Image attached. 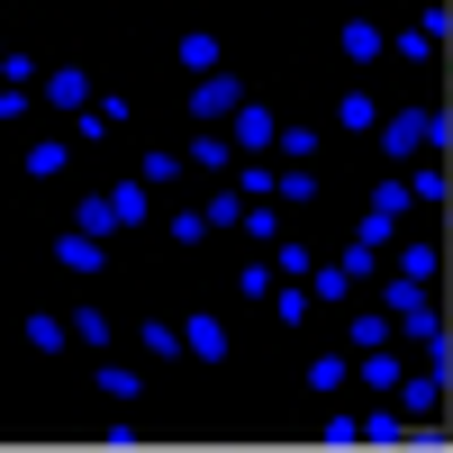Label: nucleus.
<instances>
[{"label":"nucleus","instance_id":"nucleus-32","mask_svg":"<svg viewBox=\"0 0 453 453\" xmlns=\"http://www.w3.org/2000/svg\"><path fill=\"white\" fill-rule=\"evenodd\" d=\"M209 226H245V191H236V181H218V191H209Z\"/></svg>","mask_w":453,"mask_h":453},{"label":"nucleus","instance_id":"nucleus-5","mask_svg":"<svg viewBox=\"0 0 453 453\" xmlns=\"http://www.w3.org/2000/svg\"><path fill=\"white\" fill-rule=\"evenodd\" d=\"M408 372H418V363H408V335H399V345H381V354H354V381H363L372 399H399Z\"/></svg>","mask_w":453,"mask_h":453},{"label":"nucleus","instance_id":"nucleus-17","mask_svg":"<svg viewBox=\"0 0 453 453\" xmlns=\"http://www.w3.org/2000/svg\"><path fill=\"white\" fill-rule=\"evenodd\" d=\"M46 100H55V109H73V119H82V109H100V100H91V73H73V64H64V73H46Z\"/></svg>","mask_w":453,"mask_h":453},{"label":"nucleus","instance_id":"nucleus-19","mask_svg":"<svg viewBox=\"0 0 453 453\" xmlns=\"http://www.w3.org/2000/svg\"><path fill=\"white\" fill-rule=\"evenodd\" d=\"M109 335H119V326H109V309H100V299H82V309H73V345L109 354Z\"/></svg>","mask_w":453,"mask_h":453},{"label":"nucleus","instance_id":"nucleus-35","mask_svg":"<svg viewBox=\"0 0 453 453\" xmlns=\"http://www.w3.org/2000/svg\"><path fill=\"white\" fill-rule=\"evenodd\" d=\"M73 226H91V236H109V226H119V209H109V191H91L82 209H73Z\"/></svg>","mask_w":453,"mask_h":453},{"label":"nucleus","instance_id":"nucleus-18","mask_svg":"<svg viewBox=\"0 0 453 453\" xmlns=\"http://www.w3.org/2000/svg\"><path fill=\"white\" fill-rule=\"evenodd\" d=\"M109 209H119V226H145V218H155V191L127 173V181H109Z\"/></svg>","mask_w":453,"mask_h":453},{"label":"nucleus","instance_id":"nucleus-31","mask_svg":"<svg viewBox=\"0 0 453 453\" xmlns=\"http://www.w3.org/2000/svg\"><path fill=\"white\" fill-rule=\"evenodd\" d=\"M408 191H418V209H435V200H444V164H435V155L408 164Z\"/></svg>","mask_w":453,"mask_h":453},{"label":"nucleus","instance_id":"nucleus-24","mask_svg":"<svg viewBox=\"0 0 453 453\" xmlns=\"http://www.w3.org/2000/svg\"><path fill=\"white\" fill-rule=\"evenodd\" d=\"M335 263H345V273H354V290H381V245H345V254H335Z\"/></svg>","mask_w":453,"mask_h":453},{"label":"nucleus","instance_id":"nucleus-7","mask_svg":"<svg viewBox=\"0 0 453 453\" xmlns=\"http://www.w3.org/2000/svg\"><path fill=\"white\" fill-rule=\"evenodd\" d=\"M381 46H390V27H381V19H345V27H335V55H345L354 73H363V64H381Z\"/></svg>","mask_w":453,"mask_h":453},{"label":"nucleus","instance_id":"nucleus-6","mask_svg":"<svg viewBox=\"0 0 453 453\" xmlns=\"http://www.w3.org/2000/svg\"><path fill=\"white\" fill-rule=\"evenodd\" d=\"M335 127H345V136H381V91L345 82V91H335Z\"/></svg>","mask_w":453,"mask_h":453},{"label":"nucleus","instance_id":"nucleus-30","mask_svg":"<svg viewBox=\"0 0 453 453\" xmlns=\"http://www.w3.org/2000/svg\"><path fill=\"white\" fill-rule=\"evenodd\" d=\"M273 318H281V326H309V281H281V290H273Z\"/></svg>","mask_w":453,"mask_h":453},{"label":"nucleus","instance_id":"nucleus-33","mask_svg":"<svg viewBox=\"0 0 453 453\" xmlns=\"http://www.w3.org/2000/svg\"><path fill=\"white\" fill-rule=\"evenodd\" d=\"M309 299H354V273H345V263H318V273H309Z\"/></svg>","mask_w":453,"mask_h":453},{"label":"nucleus","instance_id":"nucleus-23","mask_svg":"<svg viewBox=\"0 0 453 453\" xmlns=\"http://www.w3.org/2000/svg\"><path fill=\"white\" fill-rule=\"evenodd\" d=\"M435 236H399V281H435Z\"/></svg>","mask_w":453,"mask_h":453},{"label":"nucleus","instance_id":"nucleus-1","mask_svg":"<svg viewBox=\"0 0 453 453\" xmlns=\"http://www.w3.org/2000/svg\"><path fill=\"white\" fill-rule=\"evenodd\" d=\"M245 73H209V82H191V127H236V109H245Z\"/></svg>","mask_w":453,"mask_h":453},{"label":"nucleus","instance_id":"nucleus-37","mask_svg":"<svg viewBox=\"0 0 453 453\" xmlns=\"http://www.w3.org/2000/svg\"><path fill=\"white\" fill-rule=\"evenodd\" d=\"M309 155H318V127L290 119V127H281V164H309Z\"/></svg>","mask_w":453,"mask_h":453},{"label":"nucleus","instance_id":"nucleus-2","mask_svg":"<svg viewBox=\"0 0 453 453\" xmlns=\"http://www.w3.org/2000/svg\"><path fill=\"white\" fill-rule=\"evenodd\" d=\"M281 127H290V119H281L273 100H245L226 136H236V155H245V164H263V155H281Z\"/></svg>","mask_w":453,"mask_h":453},{"label":"nucleus","instance_id":"nucleus-28","mask_svg":"<svg viewBox=\"0 0 453 453\" xmlns=\"http://www.w3.org/2000/svg\"><path fill=\"white\" fill-rule=\"evenodd\" d=\"M236 191H245V200H281V164H245Z\"/></svg>","mask_w":453,"mask_h":453},{"label":"nucleus","instance_id":"nucleus-13","mask_svg":"<svg viewBox=\"0 0 453 453\" xmlns=\"http://www.w3.org/2000/svg\"><path fill=\"white\" fill-rule=\"evenodd\" d=\"M363 209H372V218H399V226H408V218H418V191H408V173H381Z\"/></svg>","mask_w":453,"mask_h":453},{"label":"nucleus","instance_id":"nucleus-16","mask_svg":"<svg viewBox=\"0 0 453 453\" xmlns=\"http://www.w3.org/2000/svg\"><path fill=\"white\" fill-rule=\"evenodd\" d=\"M73 345V318L64 309H27V354H64Z\"/></svg>","mask_w":453,"mask_h":453},{"label":"nucleus","instance_id":"nucleus-3","mask_svg":"<svg viewBox=\"0 0 453 453\" xmlns=\"http://www.w3.org/2000/svg\"><path fill=\"white\" fill-rule=\"evenodd\" d=\"M426 119H435V109H390V119H381V136H372V145L390 155V173L426 164Z\"/></svg>","mask_w":453,"mask_h":453},{"label":"nucleus","instance_id":"nucleus-12","mask_svg":"<svg viewBox=\"0 0 453 453\" xmlns=\"http://www.w3.org/2000/svg\"><path fill=\"white\" fill-rule=\"evenodd\" d=\"M136 345H145V363H191V335H181L173 318H145V326H136Z\"/></svg>","mask_w":453,"mask_h":453},{"label":"nucleus","instance_id":"nucleus-4","mask_svg":"<svg viewBox=\"0 0 453 453\" xmlns=\"http://www.w3.org/2000/svg\"><path fill=\"white\" fill-rule=\"evenodd\" d=\"M55 273L100 281V273H109V236H91V226H64V236H55Z\"/></svg>","mask_w":453,"mask_h":453},{"label":"nucleus","instance_id":"nucleus-39","mask_svg":"<svg viewBox=\"0 0 453 453\" xmlns=\"http://www.w3.org/2000/svg\"><path fill=\"white\" fill-rule=\"evenodd\" d=\"M444 82H453V64H444Z\"/></svg>","mask_w":453,"mask_h":453},{"label":"nucleus","instance_id":"nucleus-11","mask_svg":"<svg viewBox=\"0 0 453 453\" xmlns=\"http://www.w3.org/2000/svg\"><path fill=\"white\" fill-rule=\"evenodd\" d=\"M181 335H191V363H226V318H218V309H191Z\"/></svg>","mask_w":453,"mask_h":453},{"label":"nucleus","instance_id":"nucleus-9","mask_svg":"<svg viewBox=\"0 0 453 453\" xmlns=\"http://www.w3.org/2000/svg\"><path fill=\"white\" fill-rule=\"evenodd\" d=\"M173 64L191 73V82H209V73H226V55H218V36H209V27H181V36H173Z\"/></svg>","mask_w":453,"mask_h":453},{"label":"nucleus","instance_id":"nucleus-8","mask_svg":"<svg viewBox=\"0 0 453 453\" xmlns=\"http://www.w3.org/2000/svg\"><path fill=\"white\" fill-rule=\"evenodd\" d=\"M399 408H408V418H435V408H444V363H418V372H408V381H399Z\"/></svg>","mask_w":453,"mask_h":453},{"label":"nucleus","instance_id":"nucleus-10","mask_svg":"<svg viewBox=\"0 0 453 453\" xmlns=\"http://www.w3.org/2000/svg\"><path fill=\"white\" fill-rule=\"evenodd\" d=\"M381 345H399V318H390V309H354L345 354H381Z\"/></svg>","mask_w":453,"mask_h":453},{"label":"nucleus","instance_id":"nucleus-14","mask_svg":"<svg viewBox=\"0 0 453 453\" xmlns=\"http://www.w3.org/2000/svg\"><path fill=\"white\" fill-rule=\"evenodd\" d=\"M181 155H191V173H226V164H236V136H226V127H191Z\"/></svg>","mask_w":453,"mask_h":453},{"label":"nucleus","instance_id":"nucleus-15","mask_svg":"<svg viewBox=\"0 0 453 453\" xmlns=\"http://www.w3.org/2000/svg\"><path fill=\"white\" fill-rule=\"evenodd\" d=\"M91 381H100V399H109V408H136V399H145V372L109 363V354H100V372H91Z\"/></svg>","mask_w":453,"mask_h":453},{"label":"nucleus","instance_id":"nucleus-27","mask_svg":"<svg viewBox=\"0 0 453 453\" xmlns=\"http://www.w3.org/2000/svg\"><path fill=\"white\" fill-rule=\"evenodd\" d=\"M390 55H399V64H435L444 46H435V36H426V27H390Z\"/></svg>","mask_w":453,"mask_h":453},{"label":"nucleus","instance_id":"nucleus-25","mask_svg":"<svg viewBox=\"0 0 453 453\" xmlns=\"http://www.w3.org/2000/svg\"><path fill=\"white\" fill-rule=\"evenodd\" d=\"M181 164H191V155H173V145H164V155H136V181H145V191H173Z\"/></svg>","mask_w":453,"mask_h":453},{"label":"nucleus","instance_id":"nucleus-36","mask_svg":"<svg viewBox=\"0 0 453 453\" xmlns=\"http://www.w3.org/2000/svg\"><path fill=\"white\" fill-rule=\"evenodd\" d=\"M354 236H363V245H381V254H390V245L408 236V226H399V218H372V209H363V226H354Z\"/></svg>","mask_w":453,"mask_h":453},{"label":"nucleus","instance_id":"nucleus-34","mask_svg":"<svg viewBox=\"0 0 453 453\" xmlns=\"http://www.w3.org/2000/svg\"><path fill=\"white\" fill-rule=\"evenodd\" d=\"M164 236H173V245H200V236H209V209H173Z\"/></svg>","mask_w":453,"mask_h":453},{"label":"nucleus","instance_id":"nucleus-26","mask_svg":"<svg viewBox=\"0 0 453 453\" xmlns=\"http://www.w3.org/2000/svg\"><path fill=\"white\" fill-rule=\"evenodd\" d=\"M345 381H354V354H318V363H309V390H318V399H335Z\"/></svg>","mask_w":453,"mask_h":453},{"label":"nucleus","instance_id":"nucleus-22","mask_svg":"<svg viewBox=\"0 0 453 453\" xmlns=\"http://www.w3.org/2000/svg\"><path fill=\"white\" fill-rule=\"evenodd\" d=\"M273 273H281V281H309V273H318V245H309V236H281V245H273Z\"/></svg>","mask_w":453,"mask_h":453},{"label":"nucleus","instance_id":"nucleus-20","mask_svg":"<svg viewBox=\"0 0 453 453\" xmlns=\"http://www.w3.org/2000/svg\"><path fill=\"white\" fill-rule=\"evenodd\" d=\"M64 164H73V136H36L27 145V181H55Z\"/></svg>","mask_w":453,"mask_h":453},{"label":"nucleus","instance_id":"nucleus-29","mask_svg":"<svg viewBox=\"0 0 453 453\" xmlns=\"http://www.w3.org/2000/svg\"><path fill=\"white\" fill-rule=\"evenodd\" d=\"M318 200V173L309 164H281V209H309Z\"/></svg>","mask_w":453,"mask_h":453},{"label":"nucleus","instance_id":"nucleus-21","mask_svg":"<svg viewBox=\"0 0 453 453\" xmlns=\"http://www.w3.org/2000/svg\"><path fill=\"white\" fill-rule=\"evenodd\" d=\"M281 200H245V245H281Z\"/></svg>","mask_w":453,"mask_h":453},{"label":"nucleus","instance_id":"nucleus-38","mask_svg":"<svg viewBox=\"0 0 453 453\" xmlns=\"http://www.w3.org/2000/svg\"><path fill=\"white\" fill-rule=\"evenodd\" d=\"M326 444H363V418H354V408H326Z\"/></svg>","mask_w":453,"mask_h":453}]
</instances>
